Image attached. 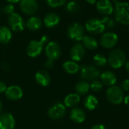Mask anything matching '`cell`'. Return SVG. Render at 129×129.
I'll return each mask as SVG.
<instances>
[{
    "mask_svg": "<svg viewBox=\"0 0 129 129\" xmlns=\"http://www.w3.org/2000/svg\"><path fill=\"white\" fill-rule=\"evenodd\" d=\"M115 17L118 22L129 24V3L126 2H117L115 6Z\"/></svg>",
    "mask_w": 129,
    "mask_h": 129,
    "instance_id": "1",
    "label": "cell"
},
{
    "mask_svg": "<svg viewBox=\"0 0 129 129\" xmlns=\"http://www.w3.org/2000/svg\"><path fill=\"white\" fill-rule=\"evenodd\" d=\"M107 62L113 68H121L125 62V52L119 49L113 50L108 56Z\"/></svg>",
    "mask_w": 129,
    "mask_h": 129,
    "instance_id": "2",
    "label": "cell"
},
{
    "mask_svg": "<svg viewBox=\"0 0 129 129\" xmlns=\"http://www.w3.org/2000/svg\"><path fill=\"white\" fill-rule=\"evenodd\" d=\"M48 40V36H43L39 41L38 40H32L28 44L26 52L29 56L30 57H36L38 56L42 51L43 46L45 43Z\"/></svg>",
    "mask_w": 129,
    "mask_h": 129,
    "instance_id": "3",
    "label": "cell"
},
{
    "mask_svg": "<svg viewBox=\"0 0 129 129\" xmlns=\"http://www.w3.org/2000/svg\"><path fill=\"white\" fill-rule=\"evenodd\" d=\"M67 36L73 40H82L85 36V28L81 24L73 23L70 24L67 29Z\"/></svg>",
    "mask_w": 129,
    "mask_h": 129,
    "instance_id": "4",
    "label": "cell"
},
{
    "mask_svg": "<svg viewBox=\"0 0 129 129\" xmlns=\"http://www.w3.org/2000/svg\"><path fill=\"white\" fill-rule=\"evenodd\" d=\"M107 97L111 103L119 105L123 101V90L118 86H112L107 91Z\"/></svg>",
    "mask_w": 129,
    "mask_h": 129,
    "instance_id": "5",
    "label": "cell"
},
{
    "mask_svg": "<svg viewBox=\"0 0 129 129\" xmlns=\"http://www.w3.org/2000/svg\"><path fill=\"white\" fill-rule=\"evenodd\" d=\"M86 30L93 34H100L104 33L106 27L102 21L98 18H91L85 24Z\"/></svg>",
    "mask_w": 129,
    "mask_h": 129,
    "instance_id": "6",
    "label": "cell"
},
{
    "mask_svg": "<svg viewBox=\"0 0 129 129\" xmlns=\"http://www.w3.org/2000/svg\"><path fill=\"white\" fill-rule=\"evenodd\" d=\"M80 75L82 78L85 80L92 81L100 77V71L93 65H81L80 66Z\"/></svg>",
    "mask_w": 129,
    "mask_h": 129,
    "instance_id": "7",
    "label": "cell"
},
{
    "mask_svg": "<svg viewBox=\"0 0 129 129\" xmlns=\"http://www.w3.org/2000/svg\"><path fill=\"white\" fill-rule=\"evenodd\" d=\"M118 36L115 33L107 32L104 33L100 40L101 45L107 49H111L114 47L118 43Z\"/></svg>",
    "mask_w": 129,
    "mask_h": 129,
    "instance_id": "8",
    "label": "cell"
},
{
    "mask_svg": "<svg viewBox=\"0 0 129 129\" xmlns=\"http://www.w3.org/2000/svg\"><path fill=\"white\" fill-rule=\"evenodd\" d=\"M8 24L11 28L16 32H20L24 29V21L22 17L17 14L13 13L9 15L8 17Z\"/></svg>",
    "mask_w": 129,
    "mask_h": 129,
    "instance_id": "9",
    "label": "cell"
},
{
    "mask_svg": "<svg viewBox=\"0 0 129 129\" xmlns=\"http://www.w3.org/2000/svg\"><path fill=\"white\" fill-rule=\"evenodd\" d=\"M45 54L49 60L54 61L57 59L61 54L60 46L55 42H50L45 48Z\"/></svg>",
    "mask_w": 129,
    "mask_h": 129,
    "instance_id": "10",
    "label": "cell"
},
{
    "mask_svg": "<svg viewBox=\"0 0 129 129\" xmlns=\"http://www.w3.org/2000/svg\"><path fill=\"white\" fill-rule=\"evenodd\" d=\"M66 113V107L61 103H57L54 104L48 110V114L52 119H62Z\"/></svg>",
    "mask_w": 129,
    "mask_h": 129,
    "instance_id": "11",
    "label": "cell"
},
{
    "mask_svg": "<svg viewBox=\"0 0 129 129\" xmlns=\"http://www.w3.org/2000/svg\"><path fill=\"white\" fill-rule=\"evenodd\" d=\"M97 9L103 15L109 16L113 12V6L110 0H98Z\"/></svg>",
    "mask_w": 129,
    "mask_h": 129,
    "instance_id": "12",
    "label": "cell"
},
{
    "mask_svg": "<svg viewBox=\"0 0 129 129\" xmlns=\"http://www.w3.org/2000/svg\"><path fill=\"white\" fill-rule=\"evenodd\" d=\"M20 8L26 14H32L37 11L38 2L36 0H21Z\"/></svg>",
    "mask_w": 129,
    "mask_h": 129,
    "instance_id": "13",
    "label": "cell"
},
{
    "mask_svg": "<svg viewBox=\"0 0 129 129\" xmlns=\"http://www.w3.org/2000/svg\"><path fill=\"white\" fill-rule=\"evenodd\" d=\"M15 120L10 113H3L0 115V129H14Z\"/></svg>",
    "mask_w": 129,
    "mask_h": 129,
    "instance_id": "14",
    "label": "cell"
},
{
    "mask_svg": "<svg viewBox=\"0 0 129 129\" xmlns=\"http://www.w3.org/2000/svg\"><path fill=\"white\" fill-rule=\"evenodd\" d=\"M85 47L81 43L75 44L70 50L71 59L75 62L81 61L85 56Z\"/></svg>",
    "mask_w": 129,
    "mask_h": 129,
    "instance_id": "15",
    "label": "cell"
},
{
    "mask_svg": "<svg viewBox=\"0 0 129 129\" xmlns=\"http://www.w3.org/2000/svg\"><path fill=\"white\" fill-rule=\"evenodd\" d=\"M5 95L11 100H17L22 97L23 91L20 87L13 85L7 87V90L5 91Z\"/></svg>",
    "mask_w": 129,
    "mask_h": 129,
    "instance_id": "16",
    "label": "cell"
},
{
    "mask_svg": "<svg viewBox=\"0 0 129 129\" xmlns=\"http://www.w3.org/2000/svg\"><path fill=\"white\" fill-rule=\"evenodd\" d=\"M35 78L37 83L42 87H46L50 84V76L48 73L45 71L42 70L38 71L36 74Z\"/></svg>",
    "mask_w": 129,
    "mask_h": 129,
    "instance_id": "17",
    "label": "cell"
},
{
    "mask_svg": "<svg viewBox=\"0 0 129 129\" xmlns=\"http://www.w3.org/2000/svg\"><path fill=\"white\" fill-rule=\"evenodd\" d=\"M70 119L76 123H82L85 119V113L81 108H75L70 112Z\"/></svg>",
    "mask_w": 129,
    "mask_h": 129,
    "instance_id": "18",
    "label": "cell"
},
{
    "mask_svg": "<svg viewBox=\"0 0 129 129\" xmlns=\"http://www.w3.org/2000/svg\"><path fill=\"white\" fill-rule=\"evenodd\" d=\"M60 22V17L56 13H48L44 18L45 25L47 27H53L58 24Z\"/></svg>",
    "mask_w": 129,
    "mask_h": 129,
    "instance_id": "19",
    "label": "cell"
},
{
    "mask_svg": "<svg viewBox=\"0 0 129 129\" xmlns=\"http://www.w3.org/2000/svg\"><path fill=\"white\" fill-rule=\"evenodd\" d=\"M101 79L104 84L107 86H113L116 82V75L111 71H105L101 75Z\"/></svg>",
    "mask_w": 129,
    "mask_h": 129,
    "instance_id": "20",
    "label": "cell"
},
{
    "mask_svg": "<svg viewBox=\"0 0 129 129\" xmlns=\"http://www.w3.org/2000/svg\"><path fill=\"white\" fill-rule=\"evenodd\" d=\"M12 37L11 30L5 27H0V43H8Z\"/></svg>",
    "mask_w": 129,
    "mask_h": 129,
    "instance_id": "21",
    "label": "cell"
},
{
    "mask_svg": "<svg viewBox=\"0 0 129 129\" xmlns=\"http://www.w3.org/2000/svg\"><path fill=\"white\" fill-rule=\"evenodd\" d=\"M80 102V97L76 94H71L66 97L64 104L67 107H74Z\"/></svg>",
    "mask_w": 129,
    "mask_h": 129,
    "instance_id": "22",
    "label": "cell"
},
{
    "mask_svg": "<svg viewBox=\"0 0 129 129\" xmlns=\"http://www.w3.org/2000/svg\"><path fill=\"white\" fill-rule=\"evenodd\" d=\"M98 105V100L93 95H89V96H88L85 99L84 106L88 110H94V109H95L97 108Z\"/></svg>",
    "mask_w": 129,
    "mask_h": 129,
    "instance_id": "23",
    "label": "cell"
},
{
    "mask_svg": "<svg viewBox=\"0 0 129 129\" xmlns=\"http://www.w3.org/2000/svg\"><path fill=\"white\" fill-rule=\"evenodd\" d=\"M26 27L30 30H37L42 27V21L37 17H31L26 22Z\"/></svg>",
    "mask_w": 129,
    "mask_h": 129,
    "instance_id": "24",
    "label": "cell"
},
{
    "mask_svg": "<svg viewBox=\"0 0 129 129\" xmlns=\"http://www.w3.org/2000/svg\"><path fill=\"white\" fill-rule=\"evenodd\" d=\"M63 68L64 71L68 74H76L79 69V66L78 65V64L76 62L73 61H67L64 62L63 65Z\"/></svg>",
    "mask_w": 129,
    "mask_h": 129,
    "instance_id": "25",
    "label": "cell"
},
{
    "mask_svg": "<svg viewBox=\"0 0 129 129\" xmlns=\"http://www.w3.org/2000/svg\"><path fill=\"white\" fill-rule=\"evenodd\" d=\"M82 42L84 46L91 50L95 49L98 46L97 40L91 36H85L82 39Z\"/></svg>",
    "mask_w": 129,
    "mask_h": 129,
    "instance_id": "26",
    "label": "cell"
},
{
    "mask_svg": "<svg viewBox=\"0 0 129 129\" xmlns=\"http://www.w3.org/2000/svg\"><path fill=\"white\" fill-rule=\"evenodd\" d=\"M76 91L79 94H85L88 92L89 89H90V85L88 82L82 81H79V83L76 84V87H75Z\"/></svg>",
    "mask_w": 129,
    "mask_h": 129,
    "instance_id": "27",
    "label": "cell"
},
{
    "mask_svg": "<svg viewBox=\"0 0 129 129\" xmlns=\"http://www.w3.org/2000/svg\"><path fill=\"white\" fill-rule=\"evenodd\" d=\"M94 63L98 66H104L107 62V58L103 54H97V55H95L94 57Z\"/></svg>",
    "mask_w": 129,
    "mask_h": 129,
    "instance_id": "28",
    "label": "cell"
},
{
    "mask_svg": "<svg viewBox=\"0 0 129 129\" xmlns=\"http://www.w3.org/2000/svg\"><path fill=\"white\" fill-rule=\"evenodd\" d=\"M67 11L70 12V13H76L79 10V5L78 2H75V1H72L70 2L66 7Z\"/></svg>",
    "mask_w": 129,
    "mask_h": 129,
    "instance_id": "29",
    "label": "cell"
},
{
    "mask_svg": "<svg viewBox=\"0 0 129 129\" xmlns=\"http://www.w3.org/2000/svg\"><path fill=\"white\" fill-rule=\"evenodd\" d=\"M90 88L94 92H98L103 88V84L100 81L94 80L91 82V84L90 85Z\"/></svg>",
    "mask_w": 129,
    "mask_h": 129,
    "instance_id": "30",
    "label": "cell"
},
{
    "mask_svg": "<svg viewBox=\"0 0 129 129\" xmlns=\"http://www.w3.org/2000/svg\"><path fill=\"white\" fill-rule=\"evenodd\" d=\"M67 0H46L47 4L51 8H57L65 4Z\"/></svg>",
    "mask_w": 129,
    "mask_h": 129,
    "instance_id": "31",
    "label": "cell"
},
{
    "mask_svg": "<svg viewBox=\"0 0 129 129\" xmlns=\"http://www.w3.org/2000/svg\"><path fill=\"white\" fill-rule=\"evenodd\" d=\"M103 24H104L105 27H108V28H113L115 26V22L109 16H105L104 17H103L101 19Z\"/></svg>",
    "mask_w": 129,
    "mask_h": 129,
    "instance_id": "32",
    "label": "cell"
},
{
    "mask_svg": "<svg viewBox=\"0 0 129 129\" xmlns=\"http://www.w3.org/2000/svg\"><path fill=\"white\" fill-rule=\"evenodd\" d=\"M14 7L12 4H8L4 7L3 11L5 13H6L8 14H11L14 13Z\"/></svg>",
    "mask_w": 129,
    "mask_h": 129,
    "instance_id": "33",
    "label": "cell"
},
{
    "mask_svg": "<svg viewBox=\"0 0 129 129\" xmlns=\"http://www.w3.org/2000/svg\"><path fill=\"white\" fill-rule=\"evenodd\" d=\"M122 86L125 91H129V79H125L124 81H122Z\"/></svg>",
    "mask_w": 129,
    "mask_h": 129,
    "instance_id": "34",
    "label": "cell"
},
{
    "mask_svg": "<svg viewBox=\"0 0 129 129\" xmlns=\"http://www.w3.org/2000/svg\"><path fill=\"white\" fill-rule=\"evenodd\" d=\"M6 90H7L6 84H5L3 81H0V93L5 92Z\"/></svg>",
    "mask_w": 129,
    "mask_h": 129,
    "instance_id": "35",
    "label": "cell"
},
{
    "mask_svg": "<svg viewBox=\"0 0 129 129\" xmlns=\"http://www.w3.org/2000/svg\"><path fill=\"white\" fill-rule=\"evenodd\" d=\"M53 65H54L53 61L49 60V59H48L47 62H45V67L46 68H51L53 67Z\"/></svg>",
    "mask_w": 129,
    "mask_h": 129,
    "instance_id": "36",
    "label": "cell"
},
{
    "mask_svg": "<svg viewBox=\"0 0 129 129\" xmlns=\"http://www.w3.org/2000/svg\"><path fill=\"white\" fill-rule=\"evenodd\" d=\"M91 129H105V127L103 125H95L91 128Z\"/></svg>",
    "mask_w": 129,
    "mask_h": 129,
    "instance_id": "37",
    "label": "cell"
},
{
    "mask_svg": "<svg viewBox=\"0 0 129 129\" xmlns=\"http://www.w3.org/2000/svg\"><path fill=\"white\" fill-rule=\"evenodd\" d=\"M124 102H125V103L127 106H129V95L125 97V99H124Z\"/></svg>",
    "mask_w": 129,
    "mask_h": 129,
    "instance_id": "38",
    "label": "cell"
},
{
    "mask_svg": "<svg viewBox=\"0 0 129 129\" xmlns=\"http://www.w3.org/2000/svg\"><path fill=\"white\" fill-rule=\"evenodd\" d=\"M8 2H10V3H17V2H20V1H21V0H7Z\"/></svg>",
    "mask_w": 129,
    "mask_h": 129,
    "instance_id": "39",
    "label": "cell"
},
{
    "mask_svg": "<svg viewBox=\"0 0 129 129\" xmlns=\"http://www.w3.org/2000/svg\"><path fill=\"white\" fill-rule=\"evenodd\" d=\"M88 3H90V4H94L95 2H96V1L97 0H86Z\"/></svg>",
    "mask_w": 129,
    "mask_h": 129,
    "instance_id": "40",
    "label": "cell"
},
{
    "mask_svg": "<svg viewBox=\"0 0 129 129\" xmlns=\"http://www.w3.org/2000/svg\"><path fill=\"white\" fill-rule=\"evenodd\" d=\"M125 68H126V70L128 71V72H129V61L126 63L125 65Z\"/></svg>",
    "mask_w": 129,
    "mask_h": 129,
    "instance_id": "41",
    "label": "cell"
},
{
    "mask_svg": "<svg viewBox=\"0 0 129 129\" xmlns=\"http://www.w3.org/2000/svg\"><path fill=\"white\" fill-rule=\"evenodd\" d=\"M2 103L0 102V112L2 111Z\"/></svg>",
    "mask_w": 129,
    "mask_h": 129,
    "instance_id": "42",
    "label": "cell"
}]
</instances>
